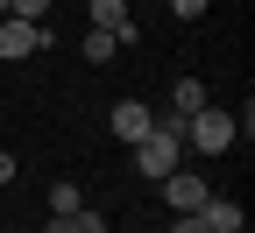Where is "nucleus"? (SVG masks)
I'll return each instance as SVG.
<instances>
[{"label": "nucleus", "mask_w": 255, "mask_h": 233, "mask_svg": "<svg viewBox=\"0 0 255 233\" xmlns=\"http://www.w3.org/2000/svg\"><path fill=\"white\" fill-rule=\"evenodd\" d=\"M184 135H191V149H199V155H220V149H234V113L199 106V113L184 120Z\"/></svg>", "instance_id": "1"}, {"label": "nucleus", "mask_w": 255, "mask_h": 233, "mask_svg": "<svg viewBox=\"0 0 255 233\" xmlns=\"http://www.w3.org/2000/svg\"><path fill=\"white\" fill-rule=\"evenodd\" d=\"M177 155H184V142H177V135H170V127H149V135H142V142H135V162H142V170H149V177H156V184H163V177H170V170H177Z\"/></svg>", "instance_id": "2"}, {"label": "nucleus", "mask_w": 255, "mask_h": 233, "mask_svg": "<svg viewBox=\"0 0 255 233\" xmlns=\"http://www.w3.org/2000/svg\"><path fill=\"white\" fill-rule=\"evenodd\" d=\"M36 50H50V28L43 21H21V14H0V57H36Z\"/></svg>", "instance_id": "3"}, {"label": "nucleus", "mask_w": 255, "mask_h": 233, "mask_svg": "<svg viewBox=\"0 0 255 233\" xmlns=\"http://www.w3.org/2000/svg\"><path fill=\"white\" fill-rule=\"evenodd\" d=\"M163 198H170V212H199L213 191H206V177H199V170H170V177H163Z\"/></svg>", "instance_id": "4"}, {"label": "nucleus", "mask_w": 255, "mask_h": 233, "mask_svg": "<svg viewBox=\"0 0 255 233\" xmlns=\"http://www.w3.org/2000/svg\"><path fill=\"white\" fill-rule=\"evenodd\" d=\"M107 127H114V135H121V142H128V149H135V142H142V135H149V127H156V113H149V106H142V99H121V106H114V113H107Z\"/></svg>", "instance_id": "5"}, {"label": "nucleus", "mask_w": 255, "mask_h": 233, "mask_svg": "<svg viewBox=\"0 0 255 233\" xmlns=\"http://www.w3.org/2000/svg\"><path fill=\"white\" fill-rule=\"evenodd\" d=\"M199 219H206V233H241V226H248V212L234 205V198H206Z\"/></svg>", "instance_id": "6"}, {"label": "nucleus", "mask_w": 255, "mask_h": 233, "mask_svg": "<svg viewBox=\"0 0 255 233\" xmlns=\"http://www.w3.org/2000/svg\"><path fill=\"white\" fill-rule=\"evenodd\" d=\"M43 233H107V219H100V212H85V205H78V212H64V219L50 212V226H43Z\"/></svg>", "instance_id": "7"}, {"label": "nucleus", "mask_w": 255, "mask_h": 233, "mask_svg": "<svg viewBox=\"0 0 255 233\" xmlns=\"http://www.w3.org/2000/svg\"><path fill=\"white\" fill-rule=\"evenodd\" d=\"M199 106H206V85H199V78H177V99H170V113H177V120H191Z\"/></svg>", "instance_id": "8"}, {"label": "nucleus", "mask_w": 255, "mask_h": 233, "mask_svg": "<svg viewBox=\"0 0 255 233\" xmlns=\"http://www.w3.org/2000/svg\"><path fill=\"white\" fill-rule=\"evenodd\" d=\"M85 205V198H78V184H50V212L64 219V212H78Z\"/></svg>", "instance_id": "9"}, {"label": "nucleus", "mask_w": 255, "mask_h": 233, "mask_svg": "<svg viewBox=\"0 0 255 233\" xmlns=\"http://www.w3.org/2000/svg\"><path fill=\"white\" fill-rule=\"evenodd\" d=\"M114 50H121V43H114V36H107V28H92V36H85V57H92V64H107V57H114Z\"/></svg>", "instance_id": "10"}, {"label": "nucleus", "mask_w": 255, "mask_h": 233, "mask_svg": "<svg viewBox=\"0 0 255 233\" xmlns=\"http://www.w3.org/2000/svg\"><path fill=\"white\" fill-rule=\"evenodd\" d=\"M7 14H21V21H43V14H50V0H7Z\"/></svg>", "instance_id": "11"}, {"label": "nucleus", "mask_w": 255, "mask_h": 233, "mask_svg": "<svg viewBox=\"0 0 255 233\" xmlns=\"http://www.w3.org/2000/svg\"><path fill=\"white\" fill-rule=\"evenodd\" d=\"M206 7H213V0H170V14H177V21H199Z\"/></svg>", "instance_id": "12"}, {"label": "nucleus", "mask_w": 255, "mask_h": 233, "mask_svg": "<svg viewBox=\"0 0 255 233\" xmlns=\"http://www.w3.org/2000/svg\"><path fill=\"white\" fill-rule=\"evenodd\" d=\"M170 233H206V219H199V212H177V226H170Z\"/></svg>", "instance_id": "13"}, {"label": "nucleus", "mask_w": 255, "mask_h": 233, "mask_svg": "<svg viewBox=\"0 0 255 233\" xmlns=\"http://www.w3.org/2000/svg\"><path fill=\"white\" fill-rule=\"evenodd\" d=\"M0 184H14V155L7 149H0Z\"/></svg>", "instance_id": "14"}, {"label": "nucleus", "mask_w": 255, "mask_h": 233, "mask_svg": "<svg viewBox=\"0 0 255 233\" xmlns=\"http://www.w3.org/2000/svg\"><path fill=\"white\" fill-rule=\"evenodd\" d=\"M0 14H7V0H0Z\"/></svg>", "instance_id": "15"}]
</instances>
